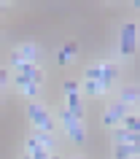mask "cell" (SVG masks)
<instances>
[{
    "label": "cell",
    "mask_w": 140,
    "mask_h": 159,
    "mask_svg": "<svg viewBox=\"0 0 140 159\" xmlns=\"http://www.w3.org/2000/svg\"><path fill=\"white\" fill-rule=\"evenodd\" d=\"M86 81H105V84H113V78L119 75V67L111 65V62H105V65H92L86 67Z\"/></svg>",
    "instance_id": "cell-3"
},
{
    "label": "cell",
    "mask_w": 140,
    "mask_h": 159,
    "mask_svg": "<svg viewBox=\"0 0 140 159\" xmlns=\"http://www.w3.org/2000/svg\"><path fill=\"white\" fill-rule=\"evenodd\" d=\"M3 81H6V70L0 67V97H3Z\"/></svg>",
    "instance_id": "cell-20"
},
{
    "label": "cell",
    "mask_w": 140,
    "mask_h": 159,
    "mask_svg": "<svg viewBox=\"0 0 140 159\" xmlns=\"http://www.w3.org/2000/svg\"><path fill=\"white\" fill-rule=\"evenodd\" d=\"M65 129H67V135H70V140H75V143H84V127H81V121H73V124H65Z\"/></svg>",
    "instance_id": "cell-13"
},
{
    "label": "cell",
    "mask_w": 140,
    "mask_h": 159,
    "mask_svg": "<svg viewBox=\"0 0 140 159\" xmlns=\"http://www.w3.org/2000/svg\"><path fill=\"white\" fill-rule=\"evenodd\" d=\"M22 92H25L27 97H35V94H38V84H27V86H22Z\"/></svg>",
    "instance_id": "cell-19"
},
{
    "label": "cell",
    "mask_w": 140,
    "mask_h": 159,
    "mask_svg": "<svg viewBox=\"0 0 140 159\" xmlns=\"http://www.w3.org/2000/svg\"><path fill=\"white\" fill-rule=\"evenodd\" d=\"M138 151V146H116V159H132Z\"/></svg>",
    "instance_id": "cell-16"
},
{
    "label": "cell",
    "mask_w": 140,
    "mask_h": 159,
    "mask_svg": "<svg viewBox=\"0 0 140 159\" xmlns=\"http://www.w3.org/2000/svg\"><path fill=\"white\" fill-rule=\"evenodd\" d=\"M75 51H78V43H73V41L65 43V46H62V51H59V59H57V62H59V65H67V59H73Z\"/></svg>",
    "instance_id": "cell-12"
},
{
    "label": "cell",
    "mask_w": 140,
    "mask_h": 159,
    "mask_svg": "<svg viewBox=\"0 0 140 159\" xmlns=\"http://www.w3.org/2000/svg\"><path fill=\"white\" fill-rule=\"evenodd\" d=\"M38 146H43L46 151H54L57 148V140H54V135H49V132H43V129H33V135H30Z\"/></svg>",
    "instance_id": "cell-7"
},
{
    "label": "cell",
    "mask_w": 140,
    "mask_h": 159,
    "mask_svg": "<svg viewBox=\"0 0 140 159\" xmlns=\"http://www.w3.org/2000/svg\"><path fill=\"white\" fill-rule=\"evenodd\" d=\"M138 100H140V89H135V86H124V89H121V100H119V102H124V105H135Z\"/></svg>",
    "instance_id": "cell-11"
},
{
    "label": "cell",
    "mask_w": 140,
    "mask_h": 159,
    "mask_svg": "<svg viewBox=\"0 0 140 159\" xmlns=\"http://www.w3.org/2000/svg\"><path fill=\"white\" fill-rule=\"evenodd\" d=\"M19 59H25V62H35V54H38V49H35L33 43H22L16 51H14Z\"/></svg>",
    "instance_id": "cell-10"
},
{
    "label": "cell",
    "mask_w": 140,
    "mask_h": 159,
    "mask_svg": "<svg viewBox=\"0 0 140 159\" xmlns=\"http://www.w3.org/2000/svg\"><path fill=\"white\" fill-rule=\"evenodd\" d=\"M108 86L111 84H105V81H86V84H84V92L86 94H102Z\"/></svg>",
    "instance_id": "cell-15"
},
{
    "label": "cell",
    "mask_w": 140,
    "mask_h": 159,
    "mask_svg": "<svg viewBox=\"0 0 140 159\" xmlns=\"http://www.w3.org/2000/svg\"><path fill=\"white\" fill-rule=\"evenodd\" d=\"M62 86H65V94H67V97H70V94H78V89H81L75 81H65Z\"/></svg>",
    "instance_id": "cell-17"
},
{
    "label": "cell",
    "mask_w": 140,
    "mask_h": 159,
    "mask_svg": "<svg viewBox=\"0 0 140 159\" xmlns=\"http://www.w3.org/2000/svg\"><path fill=\"white\" fill-rule=\"evenodd\" d=\"M14 84H16V86H27V84H35V81H30V78H27V75H14Z\"/></svg>",
    "instance_id": "cell-18"
},
{
    "label": "cell",
    "mask_w": 140,
    "mask_h": 159,
    "mask_svg": "<svg viewBox=\"0 0 140 159\" xmlns=\"http://www.w3.org/2000/svg\"><path fill=\"white\" fill-rule=\"evenodd\" d=\"M27 151H30V159H51V151H46L43 146H38L33 138L27 140Z\"/></svg>",
    "instance_id": "cell-8"
},
{
    "label": "cell",
    "mask_w": 140,
    "mask_h": 159,
    "mask_svg": "<svg viewBox=\"0 0 140 159\" xmlns=\"http://www.w3.org/2000/svg\"><path fill=\"white\" fill-rule=\"evenodd\" d=\"M11 65L19 70V75H27V78H30V81H35V84H41L43 78H46V75H43V70L35 65V62H25V59H19L16 54H11Z\"/></svg>",
    "instance_id": "cell-4"
},
{
    "label": "cell",
    "mask_w": 140,
    "mask_h": 159,
    "mask_svg": "<svg viewBox=\"0 0 140 159\" xmlns=\"http://www.w3.org/2000/svg\"><path fill=\"white\" fill-rule=\"evenodd\" d=\"M27 116L33 121L35 129H43V132H54V119L46 108H43L41 102H30V108H27Z\"/></svg>",
    "instance_id": "cell-1"
},
{
    "label": "cell",
    "mask_w": 140,
    "mask_h": 159,
    "mask_svg": "<svg viewBox=\"0 0 140 159\" xmlns=\"http://www.w3.org/2000/svg\"><path fill=\"white\" fill-rule=\"evenodd\" d=\"M129 113V105H124V102H113L111 108L105 111V116H102V121H105L108 127H119V121H121L124 116Z\"/></svg>",
    "instance_id": "cell-5"
},
{
    "label": "cell",
    "mask_w": 140,
    "mask_h": 159,
    "mask_svg": "<svg viewBox=\"0 0 140 159\" xmlns=\"http://www.w3.org/2000/svg\"><path fill=\"white\" fill-rule=\"evenodd\" d=\"M25 159H30V154H27V157H25Z\"/></svg>",
    "instance_id": "cell-21"
},
{
    "label": "cell",
    "mask_w": 140,
    "mask_h": 159,
    "mask_svg": "<svg viewBox=\"0 0 140 159\" xmlns=\"http://www.w3.org/2000/svg\"><path fill=\"white\" fill-rule=\"evenodd\" d=\"M81 119H84V108H75V111L65 108V111H59V121H62V124H73V121H81Z\"/></svg>",
    "instance_id": "cell-9"
},
{
    "label": "cell",
    "mask_w": 140,
    "mask_h": 159,
    "mask_svg": "<svg viewBox=\"0 0 140 159\" xmlns=\"http://www.w3.org/2000/svg\"><path fill=\"white\" fill-rule=\"evenodd\" d=\"M113 140H116V146H138V143H140V132H132V129H121V127H116Z\"/></svg>",
    "instance_id": "cell-6"
},
{
    "label": "cell",
    "mask_w": 140,
    "mask_h": 159,
    "mask_svg": "<svg viewBox=\"0 0 140 159\" xmlns=\"http://www.w3.org/2000/svg\"><path fill=\"white\" fill-rule=\"evenodd\" d=\"M135 46H138V27H135V22H127L119 33V51L124 57H132Z\"/></svg>",
    "instance_id": "cell-2"
},
{
    "label": "cell",
    "mask_w": 140,
    "mask_h": 159,
    "mask_svg": "<svg viewBox=\"0 0 140 159\" xmlns=\"http://www.w3.org/2000/svg\"><path fill=\"white\" fill-rule=\"evenodd\" d=\"M119 127H121V129H132V132H138V129H140V119L135 116V113H127V116L119 121Z\"/></svg>",
    "instance_id": "cell-14"
}]
</instances>
